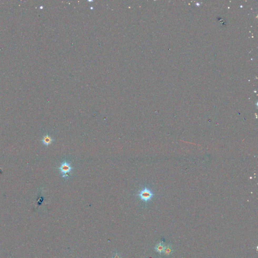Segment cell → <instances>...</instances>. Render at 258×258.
I'll list each match as a JSON object with an SVG mask.
<instances>
[{"mask_svg": "<svg viewBox=\"0 0 258 258\" xmlns=\"http://www.w3.org/2000/svg\"><path fill=\"white\" fill-rule=\"evenodd\" d=\"M172 252V248L170 244L165 246L163 251V254L165 255H170Z\"/></svg>", "mask_w": 258, "mask_h": 258, "instance_id": "5", "label": "cell"}, {"mask_svg": "<svg viewBox=\"0 0 258 258\" xmlns=\"http://www.w3.org/2000/svg\"><path fill=\"white\" fill-rule=\"evenodd\" d=\"M61 173L63 174V177L64 178H67V173L69 172L72 170V167L70 166L69 163L67 162L64 161L62 164L59 168Z\"/></svg>", "mask_w": 258, "mask_h": 258, "instance_id": "2", "label": "cell"}, {"mask_svg": "<svg viewBox=\"0 0 258 258\" xmlns=\"http://www.w3.org/2000/svg\"><path fill=\"white\" fill-rule=\"evenodd\" d=\"M53 141V139L48 135H46L44 136L42 139V142L43 143L46 145H48L50 144H51Z\"/></svg>", "mask_w": 258, "mask_h": 258, "instance_id": "4", "label": "cell"}, {"mask_svg": "<svg viewBox=\"0 0 258 258\" xmlns=\"http://www.w3.org/2000/svg\"><path fill=\"white\" fill-rule=\"evenodd\" d=\"M112 258H121V256H120V255L119 254L116 253V254H113V255L112 256Z\"/></svg>", "mask_w": 258, "mask_h": 258, "instance_id": "6", "label": "cell"}, {"mask_svg": "<svg viewBox=\"0 0 258 258\" xmlns=\"http://www.w3.org/2000/svg\"><path fill=\"white\" fill-rule=\"evenodd\" d=\"M138 196L142 200L148 202L152 198L154 194L150 189L145 187L140 192Z\"/></svg>", "mask_w": 258, "mask_h": 258, "instance_id": "1", "label": "cell"}, {"mask_svg": "<svg viewBox=\"0 0 258 258\" xmlns=\"http://www.w3.org/2000/svg\"><path fill=\"white\" fill-rule=\"evenodd\" d=\"M165 247V245L163 242H159L155 246V250L156 252H158L159 254L163 253L164 251V248Z\"/></svg>", "mask_w": 258, "mask_h": 258, "instance_id": "3", "label": "cell"}]
</instances>
